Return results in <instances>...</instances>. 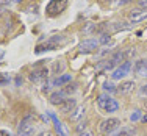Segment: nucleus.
Instances as JSON below:
<instances>
[{"label": "nucleus", "instance_id": "obj_4", "mask_svg": "<svg viewBox=\"0 0 147 136\" xmlns=\"http://www.w3.org/2000/svg\"><path fill=\"white\" fill-rule=\"evenodd\" d=\"M130 69H131V61L122 63L121 66H117V67L113 71V74H111V78H113V80H121V78H124V77L127 75L128 72H130Z\"/></svg>", "mask_w": 147, "mask_h": 136}, {"label": "nucleus", "instance_id": "obj_1", "mask_svg": "<svg viewBox=\"0 0 147 136\" xmlns=\"http://www.w3.org/2000/svg\"><path fill=\"white\" fill-rule=\"evenodd\" d=\"M97 105L102 111L105 113H116L119 110V103L116 99H113V97L107 96V94H100L99 97H97Z\"/></svg>", "mask_w": 147, "mask_h": 136}, {"label": "nucleus", "instance_id": "obj_27", "mask_svg": "<svg viewBox=\"0 0 147 136\" xmlns=\"http://www.w3.org/2000/svg\"><path fill=\"white\" fill-rule=\"evenodd\" d=\"M130 2H133V0H121L119 3H121V5H125V3H130Z\"/></svg>", "mask_w": 147, "mask_h": 136}, {"label": "nucleus", "instance_id": "obj_25", "mask_svg": "<svg viewBox=\"0 0 147 136\" xmlns=\"http://www.w3.org/2000/svg\"><path fill=\"white\" fill-rule=\"evenodd\" d=\"M80 136H92V131L86 130V131H83V133H80Z\"/></svg>", "mask_w": 147, "mask_h": 136}, {"label": "nucleus", "instance_id": "obj_20", "mask_svg": "<svg viewBox=\"0 0 147 136\" xmlns=\"http://www.w3.org/2000/svg\"><path fill=\"white\" fill-rule=\"evenodd\" d=\"M103 89L107 91V92H114V91H117V88H114V85H111V83H105Z\"/></svg>", "mask_w": 147, "mask_h": 136}, {"label": "nucleus", "instance_id": "obj_16", "mask_svg": "<svg viewBox=\"0 0 147 136\" xmlns=\"http://www.w3.org/2000/svg\"><path fill=\"white\" fill-rule=\"evenodd\" d=\"M50 117L55 121V128H57V131H58V136H67V133L64 131V128H63V125H61V122L57 121L53 116H50Z\"/></svg>", "mask_w": 147, "mask_h": 136}, {"label": "nucleus", "instance_id": "obj_7", "mask_svg": "<svg viewBox=\"0 0 147 136\" xmlns=\"http://www.w3.org/2000/svg\"><path fill=\"white\" fill-rule=\"evenodd\" d=\"M47 75H49V71L45 67L34 69V71L30 74V80L34 81V83H41V81H44V80H47Z\"/></svg>", "mask_w": 147, "mask_h": 136}, {"label": "nucleus", "instance_id": "obj_29", "mask_svg": "<svg viewBox=\"0 0 147 136\" xmlns=\"http://www.w3.org/2000/svg\"><path fill=\"white\" fill-rule=\"evenodd\" d=\"M142 121H144V122H147V116H144V117H142Z\"/></svg>", "mask_w": 147, "mask_h": 136}, {"label": "nucleus", "instance_id": "obj_10", "mask_svg": "<svg viewBox=\"0 0 147 136\" xmlns=\"http://www.w3.org/2000/svg\"><path fill=\"white\" fill-rule=\"evenodd\" d=\"M133 89H135V81H133V80H127V81H122L121 85H119L117 92H121V94H124V96H127V94H130Z\"/></svg>", "mask_w": 147, "mask_h": 136}, {"label": "nucleus", "instance_id": "obj_15", "mask_svg": "<svg viewBox=\"0 0 147 136\" xmlns=\"http://www.w3.org/2000/svg\"><path fill=\"white\" fill-rule=\"evenodd\" d=\"M133 135H135V128L124 127V128H121V131H117V133L113 135V136H133Z\"/></svg>", "mask_w": 147, "mask_h": 136}, {"label": "nucleus", "instance_id": "obj_3", "mask_svg": "<svg viewBox=\"0 0 147 136\" xmlns=\"http://www.w3.org/2000/svg\"><path fill=\"white\" fill-rule=\"evenodd\" d=\"M34 133H36L34 125L27 119L22 121L19 124V127H17V136H34Z\"/></svg>", "mask_w": 147, "mask_h": 136}, {"label": "nucleus", "instance_id": "obj_17", "mask_svg": "<svg viewBox=\"0 0 147 136\" xmlns=\"http://www.w3.org/2000/svg\"><path fill=\"white\" fill-rule=\"evenodd\" d=\"M138 94H139V99H147V83L139 88V92Z\"/></svg>", "mask_w": 147, "mask_h": 136}, {"label": "nucleus", "instance_id": "obj_5", "mask_svg": "<svg viewBox=\"0 0 147 136\" xmlns=\"http://www.w3.org/2000/svg\"><path fill=\"white\" fill-rule=\"evenodd\" d=\"M66 3H67V0H53V2L49 3V6H47V13H49L50 16L58 14V13H61L63 9L66 8Z\"/></svg>", "mask_w": 147, "mask_h": 136}, {"label": "nucleus", "instance_id": "obj_8", "mask_svg": "<svg viewBox=\"0 0 147 136\" xmlns=\"http://www.w3.org/2000/svg\"><path fill=\"white\" fill-rule=\"evenodd\" d=\"M130 22L131 24H139L142 20L147 19V11H142V9H135V11L130 13Z\"/></svg>", "mask_w": 147, "mask_h": 136}, {"label": "nucleus", "instance_id": "obj_30", "mask_svg": "<svg viewBox=\"0 0 147 136\" xmlns=\"http://www.w3.org/2000/svg\"><path fill=\"white\" fill-rule=\"evenodd\" d=\"M19 2H22V0H14V3H19Z\"/></svg>", "mask_w": 147, "mask_h": 136}, {"label": "nucleus", "instance_id": "obj_26", "mask_svg": "<svg viewBox=\"0 0 147 136\" xmlns=\"http://www.w3.org/2000/svg\"><path fill=\"white\" fill-rule=\"evenodd\" d=\"M0 136H11V135H9V131H6V130H0Z\"/></svg>", "mask_w": 147, "mask_h": 136}, {"label": "nucleus", "instance_id": "obj_6", "mask_svg": "<svg viewBox=\"0 0 147 136\" xmlns=\"http://www.w3.org/2000/svg\"><path fill=\"white\" fill-rule=\"evenodd\" d=\"M97 48H99V41L96 39H86L78 45V50L82 53H91V52H96Z\"/></svg>", "mask_w": 147, "mask_h": 136}, {"label": "nucleus", "instance_id": "obj_28", "mask_svg": "<svg viewBox=\"0 0 147 136\" xmlns=\"http://www.w3.org/2000/svg\"><path fill=\"white\" fill-rule=\"evenodd\" d=\"M39 136H52V135H50V131H42Z\"/></svg>", "mask_w": 147, "mask_h": 136}, {"label": "nucleus", "instance_id": "obj_12", "mask_svg": "<svg viewBox=\"0 0 147 136\" xmlns=\"http://www.w3.org/2000/svg\"><path fill=\"white\" fill-rule=\"evenodd\" d=\"M64 96H66V94L63 92V91H55V92H52L50 94V103H52V105H58L59 106L66 100Z\"/></svg>", "mask_w": 147, "mask_h": 136}, {"label": "nucleus", "instance_id": "obj_14", "mask_svg": "<svg viewBox=\"0 0 147 136\" xmlns=\"http://www.w3.org/2000/svg\"><path fill=\"white\" fill-rule=\"evenodd\" d=\"M71 78L72 77L69 75V74H63V75H59L55 78V81H53V85L55 86H63V85H67L69 81H71Z\"/></svg>", "mask_w": 147, "mask_h": 136}, {"label": "nucleus", "instance_id": "obj_18", "mask_svg": "<svg viewBox=\"0 0 147 136\" xmlns=\"http://www.w3.org/2000/svg\"><path fill=\"white\" fill-rule=\"evenodd\" d=\"M77 91V85H67L64 89H63V92L64 94H74Z\"/></svg>", "mask_w": 147, "mask_h": 136}, {"label": "nucleus", "instance_id": "obj_23", "mask_svg": "<svg viewBox=\"0 0 147 136\" xmlns=\"http://www.w3.org/2000/svg\"><path fill=\"white\" fill-rule=\"evenodd\" d=\"M138 5L141 6V8H146V9H147V0H139Z\"/></svg>", "mask_w": 147, "mask_h": 136}, {"label": "nucleus", "instance_id": "obj_22", "mask_svg": "<svg viewBox=\"0 0 147 136\" xmlns=\"http://www.w3.org/2000/svg\"><path fill=\"white\" fill-rule=\"evenodd\" d=\"M85 128H86V124H85V122H80V125L77 127V130H78L80 133H83V131H85Z\"/></svg>", "mask_w": 147, "mask_h": 136}, {"label": "nucleus", "instance_id": "obj_9", "mask_svg": "<svg viewBox=\"0 0 147 136\" xmlns=\"http://www.w3.org/2000/svg\"><path fill=\"white\" fill-rule=\"evenodd\" d=\"M75 108H77V100L75 99H66L64 102L59 105L61 113H72Z\"/></svg>", "mask_w": 147, "mask_h": 136}, {"label": "nucleus", "instance_id": "obj_13", "mask_svg": "<svg viewBox=\"0 0 147 136\" xmlns=\"http://www.w3.org/2000/svg\"><path fill=\"white\" fill-rule=\"evenodd\" d=\"M85 106H77L75 110L71 113V121L72 122H80L83 119V116H85Z\"/></svg>", "mask_w": 147, "mask_h": 136}, {"label": "nucleus", "instance_id": "obj_21", "mask_svg": "<svg viewBox=\"0 0 147 136\" xmlns=\"http://www.w3.org/2000/svg\"><path fill=\"white\" fill-rule=\"evenodd\" d=\"M130 119H131V122H138L139 119H141V113H139V111H135V113H131Z\"/></svg>", "mask_w": 147, "mask_h": 136}, {"label": "nucleus", "instance_id": "obj_2", "mask_svg": "<svg viewBox=\"0 0 147 136\" xmlns=\"http://www.w3.org/2000/svg\"><path fill=\"white\" fill-rule=\"evenodd\" d=\"M119 125H121V121L116 119V117H110V119L103 121L102 124H100V131H102L103 135H110L116 130Z\"/></svg>", "mask_w": 147, "mask_h": 136}, {"label": "nucleus", "instance_id": "obj_24", "mask_svg": "<svg viewBox=\"0 0 147 136\" xmlns=\"http://www.w3.org/2000/svg\"><path fill=\"white\" fill-rule=\"evenodd\" d=\"M11 3H14V0H2V5H3V6L11 5Z\"/></svg>", "mask_w": 147, "mask_h": 136}, {"label": "nucleus", "instance_id": "obj_19", "mask_svg": "<svg viewBox=\"0 0 147 136\" xmlns=\"http://www.w3.org/2000/svg\"><path fill=\"white\" fill-rule=\"evenodd\" d=\"M110 41H111L110 34H102V36H100V39H99V44H108Z\"/></svg>", "mask_w": 147, "mask_h": 136}, {"label": "nucleus", "instance_id": "obj_11", "mask_svg": "<svg viewBox=\"0 0 147 136\" xmlns=\"http://www.w3.org/2000/svg\"><path fill=\"white\" fill-rule=\"evenodd\" d=\"M135 72L139 77H147V60H138L135 64Z\"/></svg>", "mask_w": 147, "mask_h": 136}]
</instances>
